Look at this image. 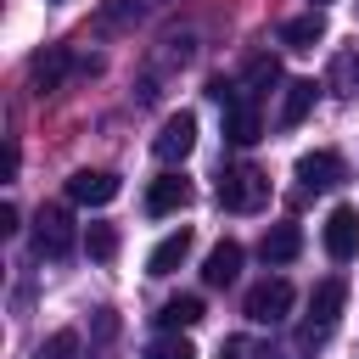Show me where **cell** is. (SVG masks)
I'll return each instance as SVG.
<instances>
[{"label":"cell","instance_id":"cell-7","mask_svg":"<svg viewBox=\"0 0 359 359\" xmlns=\"http://www.w3.org/2000/svg\"><path fill=\"white\" fill-rule=\"evenodd\" d=\"M342 180H348V168H342L337 151H303L297 157V185L303 191H337Z\"/></svg>","mask_w":359,"mask_h":359},{"label":"cell","instance_id":"cell-17","mask_svg":"<svg viewBox=\"0 0 359 359\" xmlns=\"http://www.w3.org/2000/svg\"><path fill=\"white\" fill-rule=\"evenodd\" d=\"M269 84H280V56H269V50H264V56H252V62H247L241 90H247V95H264Z\"/></svg>","mask_w":359,"mask_h":359},{"label":"cell","instance_id":"cell-16","mask_svg":"<svg viewBox=\"0 0 359 359\" xmlns=\"http://www.w3.org/2000/svg\"><path fill=\"white\" fill-rule=\"evenodd\" d=\"M314 107V79H292L286 84V101H280V129H297Z\"/></svg>","mask_w":359,"mask_h":359},{"label":"cell","instance_id":"cell-9","mask_svg":"<svg viewBox=\"0 0 359 359\" xmlns=\"http://www.w3.org/2000/svg\"><path fill=\"white\" fill-rule=\"evenodd\" d=\"M224 140H236V146L264 140V112H258V95H241V101H230V107H224Z\"/></svg>","mask_w":359,"mask_h":359},{"label":"cell","instance_id":"cell-3","mask_svg":"<svg viewBox=\"0 0 359 359\" xmlns=\"http://www.w3.org/2000/svg\"><path fill=\"white\" fill-rule=\"evenodd\" d=\"M320 241H325V258H331V264H353V258H359V208H348V202L331 208Z\"/></svg>","mask_w":359,"mask_h":359},{"label":"cell","instance_id":"cell-4","mask_svg":"<svg viewBox=\"0 0 359 359\" xmlns=\"http://www.w3.org/2000/svg\"><path fill=\"white\" fill-rule=\"evenodd\" d=\"M34 252L39 258H67L73 252V213L67 208H39L34 213Z\"/></svg>","mask_w":359,"mask_h":359},{"label":"cell","instance_id":"cell-26","mask_svg":"<svg viewBox=\"0 0 359 359\" xmlns=\"http://www.w3.org/2000/svg\"><path fill=\"white\" fill-rule=\"evenodd\" d=\"M314 6H325V0H314Z\"/></svg>","mask_w":359,"mask_h":359},{"label":"cell","instance_id":"cell-20","mask_svg":"<svg viewBox=\"0 0 359 359\" xmlns=\"http://www.w3.org/2000/svg\"><path fill=\"white\" fill-rule=\"evenodd\" d=\"M84 247H90V258H95V264H112V258H118V230H112V224H90Z\"/></svg>","mask_w":359,"mask_h":359},{"label":"cell","instance_id":"cell-15","mask_svg":"<svg viewBox=\"0 0 359 359\" xmlns=\"http://www.w3.org/2000/svg\"><path fill=\"white\" fill-rule=\"evenodd\" d=\"M196 320H202V297H196V292H180V297H168V303L157 309V325H163V331H191Z\"/></svg>","mask_w":359,"mask_h":359},{"label":"cell","instance_id":"cell-2","mask_svg":"<svg viewBox=\"0 0 359 359\" xmlns=\"http://www.w3.org/2000/svg\"><path fill=\"white\" fill-rule=\"evenodd\" d=\"M213 196H219V208H230V213H258L264 202H269V174H258V168H224L219 174V185H213Z\"/></svg>","mask_w":359,"mask_h":359},{"label":"cell","instance_id":"cell-21","mask_svg":"<svg viewBox=\"0 0 359 359\" xmlns=\"http://www.w3.org/2000/svg\"><path fill=\"white\" fill-rule=\"evenodd\" d=\"M146 359H196V348H191L180 331H163V337L146 348Z\"/></svg>","mask_w":359,"mask_h":359},{"label":"cell","instance_id":"cell-11","mask_svg":"<svg viewBox=\"0 0 359 359\" xmlns=\"http://www.w3.org/2000/svg\"><path fill=\"white\" fill-rule=\"evenodd\" d=\"M297 252H303V230H297V224H269V230H264V241H258V258H264L269 269L292 264Z\"/></svg>","mask_w":359,"mask_h":359},{"label":"cell","instance_id":"cell-8","mask_svg":"<svg viewBox=\"0 0 359 359\" xmlns=\"http://www.w3.org/2000/svg\"><path fill=\"white\" fill-rule=\"evenodd\" d=\"M112 196H118V174L112 168H79L67 180V202H79V208H107Z\"/></svg>","mask_w":359,"mask_h":359},{"label":"cell","instance_id":"cell-25","mask_svg":"<svg viewBox=\"0 0 359 359\" xmlns=\"http://www.w3.org/2000/svg\"><path fill=\"white\" fill-rule=\"evenodd\" d=\"M11 230H17V208H11V202H0V236H11Z\"/></svg>","mask_w":359,"mask_h":359},{"label":"cell","instance_id":"cell-6","mask_svg":"<svg viewBox=\"0 0 359 359\" xmlns=\"http://www.w3.org/2000/svg\"><path fill=\"white\" fill-rule=\"evenodd\" d=\"M191 146H196V118H191V112L163 118V129H157V140H151L157 163H185V157H191Z\"/></svg>","mask_w":359,"mask_h":359},{"label":"cell","instance_id":"cell-10","mask_svg":"<svg viewBox=\"0 0 359 359\" xmlns=\"http://www.w3.org/2000/svg\"><path fill=\"white\" fill-rule=\"evenodd\" d=\"M185 202H191V180H185V174H163V180H151V191H146V213H151V219L180 213Z\"/></svg>","mask_w":359,"mask_h":359},{"label":"cell","instance_id":"cell-23","mask_svg":"<svg viewBox=\"0 0 359 359\" xmlns=\"http://www.w3.org/2000/svg\"><path fill=\"white\" fill-rule=\"evenodd\" d=\"M219 359H275V353H269L264 342H252V337H224Z\"/></svg>","mask_w":359,"mask_h":359},{"label":"cell","instance_id":"cell-22","mask_svg":"<svg viewBox=\"0 0 359 359\" xmlns=\"http://www.w3.org/2000/svg\"><path fill=\"white\" fill-rule=\"evenodd\" d=\"M34 359H79V331H56L50 342H39Z\"/></svg>","mask_w":359,"mask_h":359},{"label":"cell","instance_id":"cell-18","mask_svg":"<svg viewBox=\"0 0 359 359\" xmlns=\"http://www.w3.org/2000/svg\"><path fill=\"white\" fill-rule=\"evenodd\" d=\"M28 73H34V90H39V95H45V90H56V84H62V73H67V50H45V56H34V67H28Z\"/></svg>","mask_w":359,"mask_h":359},{"label":"cell","instance_id":"cell-14","mask_svg":"<svg viewBox=\"0 0 359 359\" xmlns=\"http://www.w3.org/2000/svg\"><path fill=\"white\" fill-rule=\"evenodd\" d=\"M236 275H241V241H219L208 252V264H202V280L208 286H230Z\"/></svg>","mask_w":359,"mask_h":359},{"label":"cell","instance_id":"cell-1","mask_svg":"<svg viewBox=\"0 0 359 359\" xmlns=\"http://www.w3.org/2000/svg\"><path fill=\"white\" fill-rule=\"evenodd\" d=\"M342 303H348V286H342L337 275H331V280H320V286L309 292V320H303V331H297V348H320V342L331 337V325H337Z\"/></svg>","mask_w":359,"mask_h":359},{"label":"cell","instance_id":"cell-19","mask_svg":"<svg viewBox=\"0 0 359 359\" xmlns=\"http://www.w3.org/2000/svg\"><path fill=\"white\" fill-rule=\"evenodd\" d=\"M331 90H337V95H359V56H353V50H342V56L331 62Z\"/></svg>","mask_w":359,"mask_h":359},{"label":"cell","instance_id":"cell-5","mask_svg":"<svg viewBox=\"0 0 359 359\" xmlns=\"http://www.w3.org/2000/svg\"><path fill=\"white\" fill-rule=\"evenodd\" d=\"M286 314H292V280L269 275V280H258V286L247 292V320H252V325H280Z\"/></svg>","mask_w":359,"mask_h":359},{"label":"cell","instance_id":"cell-13","mask_svg":"<svg viewBox=\"0 0 359 359\" xmlns=\"http://www.w3.org/2000/svg\"><path fill=\"white\" fill-rule=\"evenodd\" d=\"M191 230H174V236H163L157 247H151V258H146V275H174L185 258H191Z\"/></svg>","mask_w":359,"mask_h":359},{"label":"cell","instance_id":"cell-24","mask_svg":"<svg viewBox=\"0 0 359 359\" xmlns=\"http://www.w3.org/2000/svg\"><path fill=\"white\" fill-rule=\"evenodd\" d=\"M0 180H17V146L0 151Z\"/></svg>","mask_w":359,"mask_h":359},{"label":"cell","instance_id":"cell-12","mask_svg":"<svg viewBox=\"0 0 359 359\" xmlns=\"http://www.w3.org/2000/svg\"><path fill=\"white\" fill-rule=\"evenodd\" d=\"M320 39H325V11H303V17L280 22V45L286 50H314Z\"/></svg>","mask_w":359,"mask_h":359}]
</instances>
